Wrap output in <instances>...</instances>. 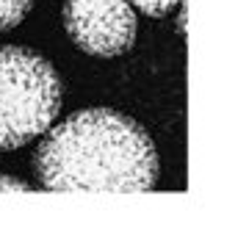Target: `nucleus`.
<instances>
[{
  "instance_id": "nucleus-4",
  "label": "nucleus",
  "mask_w": 249,
  "mask_h": 249,
  "mask_svg": "<svg viewBox=\"0 0 249 249\" xmlns=\"http://www.w3.org/2000/svg\"><path fill=\"white\" fill-rule=\"evenodd\" d=\"M31 6H34V0H0V34L19 25L31 11Z\"/></svg>"
},
{
  "instance_id": "nucleus-3",
  "label": "nucleus",
  "mask_w": 249,
  "mask_h": 249,
  "mask_svg": "<svg viewBox=\"0 0 249 249\" xmlns=\"http://www.w3.org/2000/svg\"><path fill=\"white\" fill-rule=\"evenodd\" d=\"M64 28L89 55L114 58L136 42V11L130 0H64Z\"/></svg>"
},
{
  "instance_id": "nucleus-6",
  "label": "nucleus",
  "mask_w": 249,
  "mask_h": 249,
  "mask_svg": "<svg viewBox=\"0 0 249 249\" xmlns=\"http://www.w3.org/2000/svg\"><path fill=\"white\" fill-rule=\"evenodd\" d=\"M0 191H31V186L19 183L17 178H9V175H0Z\"/></svg>"
},
{
  "instance_id": "nucleus-2",
  "label": "nucleus",
  "mask_w": 249,
  "mask_h": 249,
  "mask_svg": "<svg viewBox=\"0 0 249 249\" xmlns=\"http://www.w3.org/2000/svg\"><path fill=\"white\" fill-rule=\"evenodd\" d=\"M58 111L61 80L53 64L28 47H0V152L42 136Z\"/></svg>"
},
{
  "instance_id": "nucleus-5",
  "label": "nucleus",
  "mask_w": 249,
  "mask_h": 249,
  "mask_svg": "<svg viewBox=\"0 0 249 249\" xmlns=\"http://www.w3.org/2000/svg\"><path fill=\"white\" fill-rule=\"evenodd\" d=\"M180 0H130V6L147 14V17H163V14H169L175 6H178Z\"/></svg>"
},
{
  "instance_id": "nucleus-1",
  "label": "nucleus",
  "mask_w": 249,
  "mask_h": 249,
  "mask_svg": "<svg viewBox=\"0 0 249 249\" xmlns=\"http://www.w3.org/2000/svg\"><path fill=\"white\" fill-rule=\"evenodd\" d=\"M47 191H150L158 155L139 122L111 108H86L55 124L36 152Z\"/></svg>"
}]
</instances>
